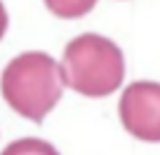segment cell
<instances>
[{
	"label": "cell",
	"instance_id": "obj_1",
	"mask_svg": "<svg viewBox=\"0 0 160 155\" xmlns=\"http://www.w3.org/2000/svg\"><path fill=\"white\" fill-rule=\"evenodd\" d=\"M62 85V70L48 52H22L12 58L0 75L5 102L32 122H42V118L58 105Z\"/></svg>",
	"mask_w": 160,
	"mask_h": 155
},
{
	"label": "cell",
	"instance_id": "obj_2",
	"mask_svg": "<svg viewBox=\"0 0 160 155\" xmlns=\"http://www.w3.org/2000/svg\"><path fill=\"white\" fill-rule=\"evenodd\" d=\"M60 70L62 82L75 92L85 98H105L120 88L125 78V60L112 40L85 32L65 45Z\"/></svg>",
	"mask_w": 160,
	"mask_h": 155
},
{
	"label": "cell",
	"instance_id": "obj_3",
	"mask_svg": "<svg viewBox=\"0 0 160 155\" xmlns=\"http://www.w3.org/2000/svg\"><path fill=\"white\" fill-rule=\"evenodd\" d=\"M118 112L122 128L132 138L145 142H160V82H130L120 95Z\"/></svg>",
	"mask_w": 160,
	"mask_h": 155
},
{
	"label": "cell",
	"instance_id": "obj_4",
	"mask_svg": "<svg viewBox=\"0 0 160 155\" xmlns=\"http://www.w3.org/2000/svg\"><path fill=\"white\" fill-rule=\"evenodd\" d=\"M98 0H45L48 10L58 18H65V20H72V18H82L88 15L92 8H95Z\"/></svg>",
	"mask_w": 160,
	"mask_h": 155
},
{
	"label": "cell",
	"instance_id": "obj_5",
	"mask_svg": "<svg viewBox=\"0 0 160 155\" xmlns=\"http://www.w3.org/2000/svg\"><path fill=\"white\" fill-rule=\"evenodd\" d=\"M0 155H58V150L45 142V140H38V138H22V140H15L10 142Z\"/></svg>",
	"mask_w": 160,
	"mask_h": 155
},
{
	"label": "cell",
	"instance_id": "obj_6",
	"mask_svg": "<svg viewBox=\"0 0 160 155\" xmlns=\"http://www.w3.org/2000/svg\"><path fill=\"white\" fill-rule=\"evenodd\" d=\"M5 30H8V12H5V5L0 2V40H2Z\"/></svg>",
	"mask_w": 160,
	"mask_h": 155
}]
</instances>
